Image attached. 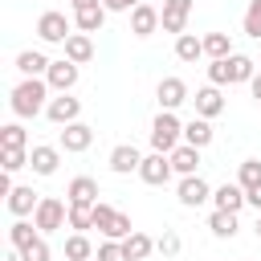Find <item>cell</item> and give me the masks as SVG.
I'll return each mask as SVG.
<instances>
[{"label": "cell", "mask_w": 261, "mask_h": 261, "mask_svg": "<svg viewBox=\"0 0 261 261\" xmlns=\"http://www.w3.org/2000/svg\"><path fill=\"white\" fill-rule=\"evenodd\" d=\"M45 98H49V82H45V77H24V82L12 90V114H16V118H37V114L49 106Z\"/></svg>", "instance_id": "1"}, {"label": "cell", "mask_w": 261, "mask_h": 261, "mask_svg": "<svg viewBox=\"0 0 261 261\" xmlns=\"http://www.w3.org/2000/svg\"><path fill=\"white\" fill-rule=\"evenodd\" d=\"M184 139V122L175 118V110H159V118L151 122V147L155 155H171Z\"/></svg>", "instance_id": "2"}, {"label": "cell", "mask_w": 261, "mask_h": 261, "mask_svg": "<svg viewBox=\"0 0 261 261\" xmlns=\"http://www.w3.org/2000/svg\"><path fill=\"white\" fill-rule=\"evenodd\" d=\"M94 228L106 237V241H126L135 228H130V216L126 212H118V208H110V204H94Z\"/></svg>", "instance_id": "3"}, {"label": "cell", "mask_w": 261, "mask_h": 261, "mask_svg": "<svg viewBox=\"0 0 261 261\" xmlns=\"http://www.w3.org/2000/svg\"><path fill=\"white\" fill-rule=\"evenodd\" d=\"M33 224H37L41 237L65 228V224H69V204H61L57 196H41V204H37V212H33Z\"/></svg>", "instance_id": "4"}, {"label": "cell", "mask_w": 261, "mask_h": 261, "mask_svg": "<svg viewBox=\"0 0 261 261\" xmlns=\"http://www.w3.org/2000/svg\"><path fill=\"white\" fill-rule=\"evenodd\" d=\"M37 37H41L45 45H65V41L73 37L65 12H41V20H37Z\"/></svg>", "instance_id": "5"}, {"label": "cell", "mask_w": 261, "mask_h": 261, "mask_svg": "<svg viewBox=\"0 0 261 261\" xmlns=\"http://www.w3.org/2000/svg\"><path fill=\"white\" fill-rule=\"evenodd\" d=\"M77 114H82V102H77L73 94H57V98H49V106H45V118L57 122V126L77 122Z\"/></svg>", "instance_id": "6"}, {"label": "cell", "mask_w": 261, "mask_h": 261, "mask_svg": "<svg viewBox=\"0 0 261 261\" xmlns=\"http://www.w3.org/2000/svg\"><path fill=\"white\" fill-rule=\"evenodd\" d=\"M188 16H192V0H163L159 24H163V33H175V37H184V24H188Z\"/></svg>", "instance_id": "7"}, {"label": "cell", "mask_w": 261, "mask_h": 261, "mask_svg": "<svg viewBox=\"0 0 261 261\" xmlns=\"http://www.w3.org/2000/svg\"><path fill=\"white\" fill-rule=\"evenodd\" d=\"M175 196H179V204H184V208H200L204 200H212V188H208V179H204V175H184Z\"/></svg>", "instance_id": "8"}, {"label": "cell", "mask_w": 261, "mask_h": 261, "mask_svg": "<svg viewBox=\"0 0 261 261\" xmlns=\"http://www.w3.org/2000/svg\"><path fill=\"white\" fill-rule=\"evenodd\" d=\"M45 82H49V90H57V94H69V90L77 86V65H73L69 57H61V61H53V65H49Z\"/></svg>", "instance_id": "9"}, {"label": "cell", "mask_w": 261, "mask_h": 261, "mask_svg": "<svg viewBox=\"0 0 261 261\" xmlns=\"http://www.w3.org/2000/svg\"><path fill=\"white\" fill-rule=\"evenodd\" d=\"M139 179L159 188L171 179V155H143V167H139Z\"/></svg>", "instance_id": "10"}, {"label": "cell", "mask_w": 261, "mask_h": 261, "mask_svg": "<svg viewBox=\"0 0 261 261\" xmlns=\"http://www.w3.org/2000/svg\"><path fill=\"white\" fill-rule=\"evenodd\" d=\"M155 98H159V110H175V106H184V102H188V86H184V77H163V82L155 86Z\"/></svg>", "instance_id": "11"}, {"label": "cell", "mask_w": 261, "mask_h": 261, "mask_svg": "<svg viewBox=\"0 0 261 261\" xmlns=\"http://www.w3.org/2000/svg\"><path fill=\"white\" fill-rule=\"evenodd\" d=\"M57 143H61V151H86L90 143H94V126H86V122H69V126H61V135H57Z\"/></svg>", "instance_id": "12"}, {"label": "cell", "mask_w": 261, "mask_h": 261, "mask_svg": "<svg viewBox=\"0 0 261 261\" xmlns=\"http://www.w3.org/2000/svg\"><path fill=\"white\" fill-rule=\"evenodd\" d=\"M139 167H143V155H139L135 143H118V147L110 151V171H114V175H130V171H139Z\"/></svg>", "instance_id": "13"}, {"label": "cell", "mask_w": 261, "mask_h": 261, "mask_svg": "<svg viewBox=\"0 0 261 261\" xmlns=\"http://www.w3.org/2000/svg\"><path fill=\"white\" fill-rule=\"evenodd\" d=\"M212 204H216V212H241L249 200H245L241 184H220V188H212Z\"/></svg>", "instance_id": "14"}, {"label": "cell", "mask_w": 261, "mask_h": 261, "mask_svg": "<svg viewBox=\"0 0 261 261\" xmlns=\"http://www.w3.org/2000/svg\"><path fill=\"white\" fill-rule=\"evenodd\" d=\"M196 114L200 118H216L220 110H224V94H220V86H204V90H196Z\"/></svg>", "instance_id": "15"}, {"label": "cell", "mask_w": 261, "mask_h": 261, "mask_svg": "<svg viewBox=\"0 0 261 261\" xmlns=\"http://www.w3.org/2000/svg\"><path fill=\"white\" fill-rule=\"evenodd\" d=\"M65 196H69V204H86V208H94V204H98V179L77 175V179H69Z\"/></svg>", "instance_id": "16"}, {"label": "cell", "mask_w": 261, "mask_h": 261, "mask_svg": "<svg viewBox=\"0 0 261 261\" xmlns=\"http://www.w3.org/2000/svg\"><path fill=\"white\" fill-rule=\"evenodd\" d=\"M37 204H41V196H37L33 188H12V192H8V212H12L16 220H24L29 212H37Z\"/></svg>", "instance_id": "17"}, {"label": "cell", "mask_w": 261, "mask_h": 261, "mask_svg": "<svg viewBox=\"0 0 261 261\" xmlns=\"http://www.w3.org/2000/svg\"><path fill=\"white\" fill-rule=\"evenodd\" d=\"M155 29H159V8L139 4V8L130 12V33H135V37H151Z\"/></svg>", "instance_id": "18"}, {"label": "cell", "mask_w": 261, "mask_h": 261, "mask_svg": "<svg viewBox=\"0 0 261 261\" xmlns=\"http://www.w3.org/2000/svg\"><path fill=\"white\" fill-rule=\"evenodd\" d=\"M49 57L41 53V49H24V53H16V69L24 73V77H41V73H49Z\"/></svg>", "instance_id": "19"}, {"label": "cell", "mask_w": 261, "mask_h": 261, "mask_svg": "<svg viewBox=\"0 0 261 261\" xmlns=\"http://www.w3.org/2000/svg\"><path fill=\"white\" fill-rule=\"evenodd\" d=\"M57 163H61V151H57V147H33V151H29V167H33L37 175H53Z\"/></svg>", "instance_id": "20"}, {"label": "cell", "mask_w": 261, "mask_h": 261, "mask_svg": "<svg viewBox=\"0 0 261 261\" xmlns=\"http://www.w3.org/2000/svg\"><path fill=\"white\" fill-rule=\"evenodd\" d=\"M122 253H126V261H147V257L155 253V241H151L147 232H139V228H135V232L122 241Z\"/></svg>", "instance_id": "21"}, {"label": "cell", "mask_w": 261, "mask_h": 261, "mask_svg": "<svg viewBox=\"0 0 261 261\" xmlns=\"http://www.w3.org/2000/svg\"><path fill=\"white\" fill-rule=\"evenodd\" d=\"M65 57H69L73 65H86V61L94 57V41H90V33H73V37L65 41Z\"/></svg>", "instance_id": "22"}, {"label": "cell", "mask_w": 261, "mask_h": 261, "mask_svg": "<svg viewBox=\"0 0 261 261\" xmlns=\"http://www.w3.org/2000/svg\"><path fill=\"white\" fill-rule=\"evenodd\" d=\"M184 143L196 147V151H204V147L212 143V122H208V118H192V122L184 126Z\"/></svg>", "instance_id": "23"}, {"label": "cell", "mask_w": 261, "mask_h": 261, "mask_svg": "<svg viewBox=\"0 0 261 261\" xmlns=\"http://www.w3.org/2000/svg\"><path fill=\"white\" fill-rule=\"evenodd\" d=\"M196 167H200V151L188 147V143H179V147L171 151V171H179V175H196Z\"/></svg>", "instance_id": "24"}, {"label": "cell", "mask_w": 261, "mask_h": 261, "mask_svg": "<svg viewBox=\"0 0 261 261\" xmlns=\"http://www.w3.org/2000/svg\"><path fill=\"white\" fill-rule=\"evenodd\" d=\"M253 65H257L253 57L232 53V57H228V82H232V86H237V82H253V77H257V69H253Z\"/></svg>", "instance_id": "25"}, {"label": "cell", "mask_w": 261, "mask_h": 261, "mask_svg": "<svg viewBox=\"0 0 261 261\" xmlns=\"http://www.w3.org/2000/svg\"><path fill=\"white\" fill-rule=\"evenodd\" d=\"M73 24H77L82 33H98V29L106 24V8H102V4H94V8H82V12H73Z\"/></svg>", "instance_id": "26"}, {"label": "cell", "mask_w": 261, "mask_h": 261, "mask_svg": "<svg viewBox=\"0 0 261 261\" xmlns=\"http://www.w3.org/2000/svg\"><path fill=\"white\" fill-rule=\"evenodd\" d=\"M37 237H41V232H37V224H29V220H16V224L8 228V241H12V249H16V253H24Z\"/></svg>", "instance_id": "27"}, {"label": "cell", "mask_w": 261, "mask_h": 261, "mask_svg": "<svg viewBox=\"0 0 261 261\" xmlns=\"http://www.w3.org/2000/svg\"><path fill=\"white\" fill-rule=\"evenodd\" d=\"M204 53H208L212 61L232 57V41H228V33H208V37H204Z\"/></svg>", "instance_id": "28"}, {"label": "cell", "mask_w": 261, "mask_h": 261, "mask_svg": "<svg viewBox=\"0 0 261 261\" xmlns=\"http://www.w3.org/2000/svg\"><path fill=\"white\" fill-rule=\"evenodd\" d=\"M175 57H179V61H196V57H204V37H192V33L175 37Z\"/></svg>", "instance_id": "29"}, {"label": "cell", "mask_w": 261, "mask_h": 261, "mask_svg": "<svg viewBox=\"0 0 261 261\" xmlns=\"http://www.w3.org/2000/svg\"><path fill=\"white\" fill-rule=\"evenodd\" d=\"M65 257H69V261H90V257H94V245H90V237H86V232H73V237H65Z\"/></svg>", "instance_id": "30"}, {"label": "cell", "mask_w": 261, "mask_h": 261, "mask_svg": "<svg viewBox=\"0 0 261 261\" xmlns=\"http://www.w3.org/2000/svg\"><path fill=\"white\" fill-rule=\"evenodd\" d=\"M24 143H29V135H24L20 122H8V126L0 130V147H4V151H24Z\"/></svg>", "instance_id": "31"}, {"label": "cell", "mask_w": 261, "mask_h": 261, "mask_svg": "<svg viewBox=\"0 0 261 261\" xmlns=\"http://www.w3.org/2000/svg\"><path fill=\"white\" fill-rule=\"evenodd\" d=\"M208 228H212V237H237V212H212Z\"/></svg>", "instance_id": "32"}, {"label": "cell", "mask_w": 261, "mask_h": 261, "mask_svg": "<svg viewBox=\"0 0 261 261\" xmlns=\"http://www.w3.org/2000/svg\"><path fill=\"white\" fill-rule=\"evenodd\" d=\"M237 184H241L245 192L261 188V159H245V163H241V175H237Z\"/></svg>", "instance_id": "33"}, {"label": "cell", "mask_w": 261, "mask_h": 261, "mask_svg": "<svg viewBox=\"0 0 261 261\" xmlns=\"http://www.w3.org/2000/svg\"><path fill=\"white\" fill-rule=\"evenodd\" d=\"M69 228H73V232L94 228V208H86V204H69Z\"/></svg>", "instance_id": "34"}, {"label": "cell", "mask_w": 261, "mask_h": 261, "mask_svg": "<svg viewBox=\"0 0 261 261\" xmlns=\"http://www.w3.org/2000/svg\"><path fill=\"white\" fill-rule=\"evenodd\" d=\"M245 37L261 41V0H253V4L245 8Z\"/></svg>", "instance_id": "35"}, {"label": "cell", "mask_w": 261, "mask_h": 261, "mask_svg": "<svg viewBox=\"0 0 261 261\" xmlns=\"http://www.w3.org/2000/svg\"><path fill=\"white\" fill-rule=\"evenodd\" d=\"M155 253H163V257H175V253H179V232L163 228V237L155 241Z\"/></svg>", "instance_id": "36"}, {"label": "cell", "mask_w": 261, "mask_h": 261, "mask_svg": "<svg viewBox=\"0 0 261 261\" xmlns=\"http://www.w3.org/2000/svg\"><path fill=\"white\" fill-rule=\"evenodd\" d=\"M0 163H4V171L12 175V171H20V167L29 163V151H0Z\"/></svg>", "instance_id": "37"}, {"label": "cell", "mask_w": 261, "mask_h": 261, "mask_svg": "<svg viewBox=\"0 0 261 261\" xmlns=\"http://www.w3.org/2000/svg\"><path fill=\"white\" fill-rule=\"evenodd\" d=\"M20 261H49V241H45V237H37V241L20 253Z\"/></svg>", "instance_id": "38"}, {"label": "cell", "mask_w": 261, "mask_h": 261, "mask_svg": "<svg viewBox=\"0 0 261 261\" xmlns=\"http://www.w3.org/2000/svg\"><path fill=\"white\" fill-rule=\"evenodd\" d=\"M98 261H126L122 241H102V245H98Z\"/></svg>", "instance_id": "39"}, {"label": "cell", "mask_w": 261, "mask_h": 261, "mask_svg": "<svg viewBox=\"0 0 261 261\" xmlns=\"http://www.w3.org/2000/svg\"><path fill=\"white\" fill-rule=\"evenodd\" d=\"M208 82H212V86H232V82H228V57L208 65Z\"/></svg>", "instance_id": "40"}, {"label": "cell", "mask_w": 261, "mask_h": 261, "mask_svg": "<svg viewBox=\"0 0 261 261\" xmlns=\"http://www.w3.org/2000/svg\"><path fill=\"white\" fill-rule=\"evenodd\" d=\"M139 4H147V0H102L106 12H135Z\"/></svg>", "instance_id": "41"}, {"label": "cell", "mask_w": 261, "mask_h": 261, "mask_svg": "<svg viewBox=\"0 0 261 261\" xmlns=\"http://www.w3.org/2000/svg\"><path fill=\"white\" fill-rule=\"evenodd\" d=\"M245 200H249V204H253V208L261 212V188H253V192H245Z\"/></svg>", "instance_id": "42"}, {"label": "cell", "mask_w": 261, "mask_h": 261, "mask_svg": "<svg viewBox=\"0 0 261 261\" xmlns=\"http://www.w3.org/2000/svg\"><path fill=\"white\" fill-rule=\"evenodd\" d=\"M94 4H102V0H69V8H73V12H82V8H94Z\"/></svg>", "instance_id": "43"}, {"label": "cell", "mask_w": 261, "mask_h": 261, "mask_svg": "<svg viewBox=\"0 0 261 261\" xmlns=\"http://www.w3.org/2000/svg\"><path fill=\"white\" fill-rule=\"evenodd\" d=\"M249 90H253V98H257V102H261V73H257V77H253V82H249Z\"/></svg>", "instance_id": "44"}, {"label": "cell", "mask_w": 261, "mask_h": 261, "mask_svg": "<svg viewBox=\"0 0 261 261\" xmlns=\"http://www.w3.org/2000/svg\"><path fill=\"white\" fill-rule=\"evenodd\" d=\"M253 228H257V237H261V216H257V224H253Z\"/></svg>", "instance_id": "45"}]
</instances>
